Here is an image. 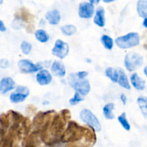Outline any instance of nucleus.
Masks as SVG:
<instances>
[{
    "label": "nucleus",
    "instance_id": "nucleus-12",
    "mask_svg": "<svg viewBox=\"0 0 147 147\" xmlns=\"http://www.w3.org/2000/svg\"><path fill=\"white\" fill-rule=\"evenodd\" d=\"M51 73L54 76L63 77L66 74V69L64 63L60 61H55L51 66Z\"/></svg>",
    "mask_w": 147,
    "mask_h": 147
},
{
    "label": "nucleus",
    "instance_id": "nucleus-18",
    "mask_svg": "<svg viewBox=\"0 0 147 147\" xmlns=\"http://www.w3.org/2000/svg\"><path fill=\"white\" fill-rule=\"evenodd\" d=\"M115 105L112 102L106 104L103 108V113L105 118L107 120H113L115 118L114 114L113 113V110H114Z\"/></svg>",
    "mask_w": 147,
    "mask_h": 147
},
{
    "label": "nucleus",
    "instance_id": "nucleus-19",
    "mask_svg": "<svg viewBox=\"0 0 147 147\" xmlns=\"http://www.w3.org/2000/svg\"><path fill=\"white\" fill-rule=\"evenodd\" d=\"M34 35H35L36 39L40 43H47L50 39V36H49L48 33L45 31V30L42 29H39L37 30L34 33Z\"/></svg>",
    "mask_w": 147,
    "mask_h": 147
},
{
    "label": "nucleus",
    "instance_id": "nucleus-7",
    "mask_svg": "<svg viewBox=\"0 0 147 147\" xmlns=\"http://www.w3.org/2000/svg\"><path fill=\"white\" fill-rule=\"evenodd\" d=\"M69 50V45L65 42L58 39L55 43L54 47L52 49V53L56 57L63 59L68 55Z\"/></svg>",
    "mask_w": 147,
    "mask_h": 147
},
{
    "label": "nucleus",
    "instance_id": "nucleus-2",
    "mask_svg": "<svg viewBox=\"0 0 147 147\" xmlns=\"http://www.w3.org/2000/svg\"><path fill=\"white\" fill-rule=\"evenodd\" d=\"M67 82L71 87L82 96H86L90 92V82L87 79H81L77 77L76 74H70L67 76Z\"/></svg>",
    "mask_w": 147,
    "mask_h": 147
},
{
    "label": "nucleus",
    "instance_id": "nucleus-11",
    "mask_svg": "<svg viewBox=\"0 0 147 147\" xmlns=\"http://www.w3.org/2000/svg\"><path fill=\"white\" fill-rule=\"evenodd\" d=\"M52 75L50 71L46 69H41L37 72L36 75V79H37V83L41 86L47 85L52 82Z\"/></svg>",
    "mask_w": 147,
    "mask_h": 147
},
{
    "label": "nucleus",
    "instance_id": "nucleus-28",
    "mask_svg": "<svg viewBox=\"0 0 147 147\" xmlns=\"http://www.w3.org/2000/svg\"><path fill=\"white\" fill-rule=\"evenodd\" d=\"M83 100H84V98L82 97V95H80V94H79L78 92H75L74 96L69 100V103L71 105H76L77 104H78L79 102H80L81 101Z\"/></svg>",
    "mask_w": 147,
    "mask_h": 147
},
{
    "label": "nucleus",
    "instance_id": "nucleus-15",
    "mask_svg": "<svg viewBox=\"0 0 147 147\" xmlns=\"http://www.w3.org/2000/svg\"><path fill=\"white\" fill-rule=\"evenodd\" d=\"M117 71L118 74H119L117 83L119 84L121 87L124 88V89H128V90L131 89L130 83H129V79H128V77L127 76H126L124 71H123L121 68H117Z\"/></svg>",
    "mask_w": 147,
    "mask_h": 147
},
{
    "label": "nucleus",
    "instance_id": "nucleus-10",
    "mask_svg": "<svg viewBox=\"0 0 147 147\" xmlns=\"http://www.w3.org/2000/svg\"><path fill=\"white\" fill-rule=\"evenodd\" d=\"M16 87V83L12 78L4 77L0 81V94L5 95Z\"/></svg>",
    "mask_w": 147,
    "mask_h": 147
},
{
    "label": "nucleus",
    "instance_id": "nucleus-3",
    "mask_svg": "<svg viewBox=\"0 0 147 147\" xmlns=\"http://www.w3.org/2000/svg\"><path fill=\"white\" fill-rule=\"evenodd\" d=\"M116 46L121 49H129L137 46L140 43L139 33L132 32L125 35L118 37L115 40Z\"/></svg>",
    "mask_w": 147,
    "mask_h": 147
},
{
    "label": "nucleus",
    "instance_id": "nucleus-21",
    "mask_svg": "<svg viewBox=\"0 0 147 147\" xmlns=\"http://www.w3.org/2000/svg\"><path fill=\"white\" fill-rule=\"evenodd\" d=\"M137 103L144 117L147 118V97L142 96L139 97L137 99Z\"/></svg>",
    "mask_w": 147,
    "mask_h": 147
},
{
    "label": "nucleus",
    "instance_id": "nucleus-1",
    "mask_svg": "<svg viewBox=\"0 0 147 147\" xmlns=\"http://www.w3.org/2000/svg\"><path fill=\"white\" fill-rule=\"evenodd\" d=\"M90 127V129H91ZM90 129L80 126L74 121H70L67 125V128L62 136L63 141H73L80 139L83 135H88L92 132Z\"/></svg>",
    "mask_w": 147,
    "mask_h": 147
},
{
    "label": "nucleus",
    "instance_id": "nucleus-20",
    "mask_svg": "<svg viewBox=\"0 0 147 147\" xmlns=\"http://www.w3.org/2000/svg\"><path fill=\"white\" fill-rule=\"evenodd\" d=\"M38 144H40L39 138L34 133L26 138L24 142V147H36Z\"/></svg>",
    "mask_w": 147,
    "mask_h": 147
},
{
    "label": "nucleus",
    "instance_id": "nucleus-5",
    "mask_svg": "<svg viewBox=\"0 0 147 147\" xmlns=\"http://www.w3.org/2000/svg\"><path fill=\"white\" fill-rule=\"evenodd\" d=\"M80 118L83 122L87 124L89 127L93 128L95 131L99 132L101 131V125L98 119L90 110L86 108L82 110L80 113Z\"/></svg>",
    "mask_w": 147,
    "mask_h": 147
},
{
    "label": "nucleus",
    "instance_id": "nucleus-34",
    "mask_svg": "<svg viewBox=\"0 0 147 147\" xmlns=\"http://www.w3.org/2000/svg\"><path fill=\"white\" fill-rule=\"evenodd\" d=\"M100 1V0H89V2L91 3L92 4H98Z\"/></svg>",
    "mask_w": 147,
    "mask_h": 147
},
{
    "label": "nucleus",
    "instance_id": "nucleus-4",
    "mask_svg": "<svg viewBox=\"0 0 147 147\" xmlns=\"http://www.w3.org/2000/svg\"><path fill=\"white\" fill-rule=\"evenodd\" d=\"M144 63V58L136 52H129L124 58V66L129 71H134Z\"/></svg>",
    "mask_w": 147,
    "mask_h": 147
},
{
    "label": "nucleus",
    "instance_id": "nucleus-26",
    "mask_svg": "<svg viewBox=\"0 0 147 147\" xmlns=\"http://www.w3.org/2000/svg\"><path fill=\"white\" fill-rule=\"evenodd\" d=\"M17 17L21 19L24 22L29 21L32 17V15L29 13V12L26 9L22 8L20 11V14H19L18 16H17Z\"/></svg>",
    "mask_w": 147,
    "mask_h": 147
},
{
    "label": "nucleus",
    "instance_id": "nucleus-35",
    "mask_svg": "<svg viewBox=\"0 0 147 147\" xmlns=\"http://www.w3.org/2000/svg\"><path fill=\"white\" fill-rule=\"evenodd\" d=\"M143 25L144 26V27H146V28H147V17H146V18H144V20Z\"/></svg>",
    "mask_w": 147,
    "mask_h": 147
},
{
    "label": "nucleus",
    "instance_id": "nucleus-25",
    "mask_svg": "<svg viewBox=\"0 0 147 147\" xmlns=\"http://www.w3.org/2000/svg\"><path fill=\"white\" fill-rule=\"evenodd\" d=\"M118 120H119V122H120L121 125H122V127H123L126 131H130L131 125L130 124H129V121H128L127 118H126V112H123L121 115H119V116L118 117Z\"/></svg>",
    "mask_w": 147,
    "mask_h": 147
},
{
    "label": "nucleus",
    "instance_id": "nucleus-27",
    "mask_svg": "<svg viewBox=\"0 0 147 147\" xmlns=\"http://www.w3.org/2000/svg\"><path fill=\"white\" fill-rule=\"evenodd\" d=\"M20 48H21L22 52L24 53V55L30 54L31 52L32 49V46L31 43L27 41H23L20 45Z\"/></svg>",
    "mask_w": 147,
    "mask_h": 147
},
{
    "label": "nucleus",
    "instance_id": "nucleus-14",
    "mask_svg": "<svg viewBox=\"0 0 147 147\" xmlns=\"http://www.w3.org/2000/svg\"><path fill=\"white\" fill-rule=\"evenodd\" d=\"M93 22L98 27H103L106 24V18H105V10L103 7H98L95 13Z\"/></svg>",
    "mask_w": 147,
    "mask_h": 147
},
{
    "label": "nucleus",
    "instance_id": "nucleus-29",
    "mask_svg": "<svg viewBox=\"0 0 147 147\" xmlns=\"http://www.w3.org/2000/svg\"><path fill=\"white\" fill-rule=\"evenodd\" d=\"M11 27L14 30H20V29L22 28V27H24V22L21 19L16 17L14 21L11 23Z\"/></svg>",
    "mask_w": 147,
    "mask_h": 147
},
{
    "label": "nucleus",
    "instance_id": "nucleus-36",
    "mask_svg": "<svg viewBox=\"0 0 147 147\" xmlns=\"http://www.w3.org/2000/svg\"><path fill=\"white\" fill-rule=\"evenodd\" d=\"M117 1V0H103V2H105V3H111V2H113V1Z\"/></svg>",
    "mask_w": 147,
    "mask_h": 147
},
{
    "label": "nucleus",
    "instance_id": "nucleus-37",
    "mask_svg": "<svg viewBox=\"0 0 147 147\" xmlns=\"http://www.w3.org/2000/svg\"><path fill=\"white\" fill-rule=\"evenodd\" d=\"M144 74L146 75V76L147 77V65L145 66L144 69Z\"/></svg>",
    "mask_w": 147,
    "mask_h": 147
},
{
    "label": "nucleus",
    "instance_id": "nucleus-9",
    "mask_svg": "<svg viewBox=\"0 0 147 147\" xmlns=\"http://www.w3.org/2000/svg\"><path fill=\"white\" fill-rule=\"evenodd\" d=\"M95 7L90 2H81L79 5L78 15L83 19H90L94 15Z\"/></svg>",
    "mask_w": 147,
    "mask_h": 147
},
{
    "label": "nucleus",
    "instance_id": "nucleus-6",
    "mask_svg": "<svg viewBox=\"0 0 147 147\" xmlns=\"http://www.w3.org/2000/svg\"><path fill=\"white\" fill-rule=\"evenodd\" d=\"M17 65H18L20 71L23 74L34 73V72L39 71L43 68L41 63H37V64H34L28 59H21L18 61Z\"/></svg>",
    "mask_w": 147,
    "mask_h": 147
},
{
    "label": "nucleus",
    "instance_id": "nucleus-33",
    "mask_svg": "<svg viewBox=\"0 0 147 147\" xmlns=\"http://www.w3.org/2000/svg\"><path fill=\"white\" fill-rule=\"evenodd\" d=\"M120 98H121V101H122V102H123V105H126V101H127V97H126V96L125 95V94H121V95Z\"/></svg>",
    "mask_w": 147,
    "mask_h": 147
},
{
    "label": "nucleus",
    "instance_id": "nucleus-30",
    "mask_svg": "<svg viewBox=\"0 0 147 147\" xmlns=\"http://www.w3.org/2000/svg\"><path fill=\"white\" fill-rule=\"evenodd\" d=\"M9 66V61L6 59H2L0 60V68L1 69H7Z\"/></svg>",
    "mask_w": 147,
    "mask_h": 147
},
{
    "label": "nucleus",
    "instance_id": "nucleus-38",
    "mask_svg": "<svg viewBox=\"0 0 147 147\" xmlns=\"http://www.w3.org/2000/svg\"><path fill=\"white\" fill-rule=\"evenodd\" d=\"M3 1H4V0H0V5L3 4Z\"/></svg>",
    "mask_w": 147,
    "mask_h": 147
},
{
    "label": "nucleus",
    "instance_id": "nucleus-8",
    "mask_svg": "<svg viewBox=\"0 0 147 147\" xmlns=\"http://www.w3.org/2000/svg\"><path fill=\"white\" fill-rule=\"evenodd\" d=\"M30 95V89L24 86H18L15 91L11 93L9 99L12 103H20L25 100Z\"/></svg>",
    "mask_w": 147,
    "mask_h": 147
},
{
    "label": "nucleus",
    "instance_id": "nucleus-16",
    "mask_svg": "<svg viewBox=\"0 0 147 147\" xmlns=\"http://www.w3.org/2000/svg\"><path fill=\"white\" fill-rule=\"evenodd\" d=\"M130 79L131 84L137 90H144L146 87V82L136 73L132 74Z\"/></svg>",
    "mask_w": 147,
    "mask_h": 147
},
{
    "label": "nucleus",
    "instance_id": "nucleus-13",
    "mask_svg": "<svg viewBox=\"0 0 147 147\" xmlns=\"http://www.w3.org/2000/svg\"><path fill=\"white\" fill-rule=\"evenodd\" d=\"M45 19L47 20L49 24L56 25L58 24L61 20V15L60 12L57 10H53L48 11L45 14Z\"/></svg>",
    "mask_w": 147,
    "mask_h": 147
},
{
    "label": "nucleus",
    "instance_id": "nucleus-22",
    "mask_svg": "<svg viewBox=\"0 0 147 147\" xmlns=\"http://www.w3.org/2000/svg\"><path fill=\"white\" fill-rule=\"evenodd\" d=\"M105 74L113 82H115V83L117 82L118 76H119L117 69H113L112 67L107 68L106 69V71H105Z\"/></svg>",
    "mask_w": 147,
    "mask_h": 147
},
{
    "label": "nucleus",
    "instance_id": "nucleus-17",
    "mask_svg": "<svg viewBox=\"0 0 147 147\" xmlns=\"http://www.w3.org/2000/svg\"><path fill=\"white\" fill-rule=\"evenodd\" d=\"M138 14L142 18L147 17V0H138L136 4Z\"/></svg>",
    "mask_w": 147,
    "mask_h": 147
},
{
    "label": "nucleus",
    "instance_id": "nucleus-23",
    "mask_svg": "<svg viewBox=\"0 0 147 147\" xmlns=\"http://www.w3.org/2000/svg\"><path fill=\"white\" fill-rule=\"evenodd\" d=\"M60 30L65 35L70 36L74 35L77 32V28L76 26L73 25V24H66V25L61 27Z\"/></svg>",
    "mask_w": 147,
    "mask_h": 147
},
{
    "label": "nucleus",
    "instance_id": "nucleus-24",
    "mask_svg": "<svg viewBox=\"0 0 147 147\" xmlns=\"http://www.w3.org/2000/svg\"><path fill=\"white\" fill-rule=\"evenodd\" d=\"M102 44L103 45L104 48L107 50H111L113 47V40L110 36L107 35H103L100 38Z\"/></svg>",
    "mask_w": 147,
    "mask_h": 147
},
{
    "label": "nucleus",
    "instance_id": "nucleus-32",
    "mask_svg": "<svg viewBox=\"0 0 147 147\" xmlns=\"http://www.w3.org/2000/svg\"><path fill=\"white\" fill-rule=\"evenodd\" d=\"M6 30H7V27L5 24L3 22L2 20H0V32H5Z\"/></svg>",
    "mask_w": 147,
    "mask_h": 147
},
{
    "label": "nucleus",
    "instance_id": "nucleus-31",
    "mask_svg": "<svg viewBox=\"0 0 147 147\" xmlns=\"http://www.w3.org/2000/svg\"><path fill=\"white\" fill-rule=\"evenodd\" d=\"M88 75V72L86 71H79L78 73H76V76L79 79H83L86 77V76Z\"/></svg>",
    "mask_w": 147,
    "mask_h": 147
}]
</instances>
